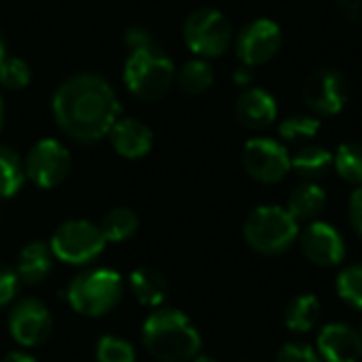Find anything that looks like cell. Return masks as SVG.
Here are the masks:
<instances>
[{"instance_id":"28","label":"cell","mask_w":362,"mask_h":362,"mask_svg":"<svg viewBox=\"0 0 362 362\" xmlns=\"http://www.w3.org/2000/svg\"><path fill=\"white\" fill-rule=\"evenodd\" d=\"M136 348L132 341L119 335H104L98 339L95 346V361L98 362H136Z\"/></svg>"},{"instance_id":"15","label":"cell","mask_w":362,"mask_h":362,"mask_svg":"<svg viewBox=\"0 0 362 362\" xmlns=\"http://www.w3.org/2000/svg\"><path fill=\"white\" fill-rule=\"evenodd\" d=\"M235 117L246 129H265L278 117V102L267 89L246 87L235 102Z\"/></svg>"},{"instance_id":"2","label":"cell","mask_w":362,"mask_h":362,"mask_svg":"<svg viewBox=\"0 0 362 362\" xmlns=\"http://www.w3.org/2000/svg\"><path fill=\"white\" fill-rule=\"evenodd\" d=\"M142 344L157 361L187 362L199 356L202 335L180 310L159 308L142 325Z\"/></svg>"},{"instance_id":"21","label":"cell","mask_w":362,"mask_h":362,"mask_svg":"<svg viewBox=\"0 0 362 362\" xmlns=\"http://www.w3.org/2000/svg\"><path fill=\"white\" fill-rule=\"evenodd\" d=\"M322 316V303L316 295L303 293L288 301L284 312V322L293 333H310L318 327Z\"/></svg>"},{"instance_id":"34","label":"cell","mask_w":362,"mask_h":362,"mask_svg":"<svg viewBox=\"0 0 362 362\" xmlns=\"http://www.w3.org/2000/svg\"><path fill=\"white\" fill-rule=\"evenodd\" d=\"M0 362H38L34 356H30L28 352H8V354H4Z\"/></svg>"},{"instance_id":"14","label":"cell","mask_w":362,"mask_h":362,"mask_svg":"<svg viewBox=\"0 0 362 362\" xmlns=\"http://www.w3.org/2000/svg\"><path fill=\"white\" fill-rule=\"evenodd\" d=\"M316 352L322 362H361V331L346 322H331L320 329L316 339Z\"/></svg>"},{"instance_id":"29","label":"cell","mask_w":362,"mask_h":362,"mask_svg":"<svg viewBox=\"0 0 362 362\" xmlns=\"http://www.w3.org/2000/svg\"><path fill=\"white\" fill-rule=\"evenodd\" d=\"M30 66L19 57H6L0 64V83L6 89H23L30 83Z\"/></svg>"},{"instance_id":"26","label":"cell","mask_w":362,"mask_h":362,"mask_svg":"<svg viewBox=\"0 0 362 362\" xmlns=\"http://www.w3.org/2000/svg\"><path fill=\"white\" fill-rule=\"evenodd\" d=\"M320 132V119L314 115H305V112H295L288 115L286 119L280 121L278 125V134L284 142H308L314 140Z\"/></svg>"},{"instance_id":"36","label":"cell","mask_w":362,"mask_h":362,"mask_svg":"<svg viewBox=\"0 0 362 362\" xmlns=\"http://www.w3.org/2000/svg\"><path fill=\"white\" fill-rule=\"evenodd\" d=\"M6 59V55H4V38H2V34H0V64Z\"/></svg>"},{"instance_id":"19","label":"cell","mask_w":362,"mask_h":362,"mask_svg":"<svg viewBox=\"0 0 362 362\" xmlns=\"http://www.w3.org/2000/svg\"><path fill=\"white\" fill-rule=\"evenodd\" d=\"M327 204H329L327 191L318 182H303L297 189H293V193L288 195L286 210L297 223L301 221L314 223L327 210Z\"/></svg>"},{"instance_id":"1","label":"cell","mask_w":362,"mask_h":362,"mask_svg":"<svg viewBox=\"0 0 362 362\" xmlns=\"http://www.w3.org/2000/svg\"><path fill=\"white\" fill-rule=\"evenodd\" d=\"M51 106L57 127L83 144H93L108 136L121 112L108 81L89 72L66 78L55 89Z\"/></svg>"},{"instance_id":"11","label":"cell","mask_w":362,"mask_h":362,"mask_svg":"<svg viewBox=\"0 0 362 362\" xmlns=\"http://www.w3.org/2000/svg\"><path fill=\"white\" fill-rule=\"evenodd\" d=\"M8 333L19 346L36 348L51 337L53 316L40 299H19L8 312Z\"/></svg>"},{"instance_id":"22","label":"cell","mask_w":362,"mask_h":362,"mask_svg":"<svg viewBox=\"0 0 362 362\" xmlns=\"http://www.w3.org/2000/svg\"><path fill=\"white\" fill-rule=\"evenodd\" d=\"M138 227H140V216L127 206H117L108 210L100 221V231L104 240L112 244L132 240L138 233Z\"/></svg>"},{"instance_id":"6","label":"cell","mask_w":362,"mask_h":362,"mask_svg":"<svg viewBox=\"0 0 362 362\" xmlns=\"http://www.w3.org/2000/svg\"><path fill=\"white\" fill-rule=\"evenodd\" d=\"M49 246L57 261L68 265H87L104 252L106 240L100 225L85 218H70L53 231Z\"/></svg>"},{"instance_id":"4","label":"cell","mask_w":362,"mask_h":362,"mask_svg":"<svg viewBox=\"0 0 362 362\" xmlns=\"http://www.w3.org/2000/svg\"><path fill=\"white\" fill-rule=\"evenodd\" d=\"M299 233V223L280 206H259L244 221L246 244L265 257H278L291 250Z\"/></svg>"},{"instance_id":"7","label":"cell","mask_w":362,"mask_h":362,"mask_svg":"<svg viewBox=\"0 0 362 362\" xmlns=\"http://www.w3.org/2000/svg\"><path fill=\"white\" fill-rule=\"evenodd\" d=\"M182 36L187 47L202 59L221 57L229 51L233 42V28L229 19L216 8L193 11L182 25Z\"/></svg>"},{"instance_id":"3","label":"cell","mask_w":362,"mask_h":362,"mask_svg":"<svg viewBox=\"0 0 362 362\" xmlns=\"http://www.w3.org/2000/svg\"><path fill=\"white\" fill-rule=\"evenodd\" d=\"M123 81L136 98L157 102L172 89L176 70L172 59L161 49L146 45L132 49L123 68Z\"/></svg>"},{"instance_id":"16","label":"cell","mask_w":362,"mask_h":362,"mask_svg":"<svg viewBox=\"0 0 362 362\" xmlns=\"http://www.w3.org/2000/svg\"><path fill=\"white\" fill-rule=\"evenodd\" d=\"M112 148L125 159H140L153 148V132L138 119H117L108 132Z\"/></svg>"},{"instance_id":"37","label":"cell","mask_w":362,"mask_h":362,"mask_svg":"<svg viewBox=\"0 0 362 362\" xmlns=\"http://www.w3.org/2000/svg\"><path fill=\"white\" fill-rule=\"evenodd\" d=\"M2 125H4V102L0 98V129H2Z\"/></svg>"},{"instance_id":"38","label":"cell","mask_w":362,"mask_h":362,"mask_svg":"<svg viewBox=\"0 0 362 362\" xmlns=\"http://www.w3.org/2000/svg\"><path fill=\"white\" fill-rule=\"evenodd\" d=\"M361 337H362V329H361Z\"/></svg>"},{"instance_id":"10","label":"cell","mask_w":362,"mask_h":362,"mask_svg":"<svg viewBox=\"0 0 362 362\" xmlns=\"http://www.w3.org/2000/svg\"><path fill=\"white\" fill-rule=\"evenodd\" d=\"M350 98L348 78L335 68H320L303 83V100L318 117L339 115Z\"/></svg>"},{"instance_id":"24","label":"cell","mask_w":362,"mask_h":362,"mask_svg":"<svg viewBox=\"0 0 362 362\" xmlns=\"http://www.w3.org/2000/svg\"><path fill=\"white\" fill-rule=\"evenodd\" d=\"M25 180V168L21 157L11 148L0 144V199L13 197Z\"/></svg>"},{"instance_id":"33","label":"cell","mask_w":362,"mask_h":362,"mask_svg":"<svg viewBox=\"0 0 362 362\" xmlns=\"http://www.w3.org/2000/svg\"><path fill=\"white\" fill-rule=\"evenodd\" d=\"M233 81L238 83V85H242V87H248L250 83H252V68L250 66H238L235 68V72H233Z\"/></svg>"},{"instance_id":"30","label":"cell","mask_w":362,"mask_h":362,"mask_svg":"<svg viewBox=\"0 0 362 362\" xmlns=\"http://www.w3.org/2000/svg\"><path fill=\"white\" fill-rule=\"evenodd\" d=\"M276 362H322L318 352L308 346V344H299V341H293V344H286L280 352H278V358Z\"/></svg>"},{"instance_id":"12","label":"cell","mask_w":362,"mask_h":362,"mask_svg":"<svg viewBox=\"0 0 362 362\" xmlns=\"http://www.w3.org/2000/svg\"><path fill=\"white\" fill-rule=\"evenodd\" d=\"M282 47V30L274 19L259 17L248 21L235 38V53L244 66H261L272 62Z\"/></svg>"},{"instance_id":"9","label":"cell","mask_w":362,"mask_h":362,"mask_svg":"<svg viewBox=\"0 0 362 362\" xmlns=\"http://www.w3.org/2000/svg\"><path fill=\"white\" fill-rule=\"evenodd\" d=\"M242 163L252 180L276 185L291 172V153L274 138H252L244 144Z\"/></svg>"},{"instance_id":"13","label":"cell","mask_w":362,"mask_h":362,"mask_svg":"<svg viewBox=\"0 0 362 362\" xmlns=\"http://www.w3.org/2000/svg\"><path fill=\"white\" fill-rule=\"evenodd\" d=\"M299 246L303 257L316 267H337L346 259L344 235L329 223L314 221L299 233Z\"/></svg>"},{"instance_id":"17","label":"cell","mask_w":362,"mask_h":362,"mask_svg":"<svg viewBox=\"0 0 362 362\" xmlns=\"http://www.w3.org/2000/svg\"><path fill=\"white\" fill-rule=\"evenodd\" d=\"M53 259L55 257L47 242H42V240L28 242L17 255L15 274H17L19 282L30 284V286L45 282L49 278V274L53 272Z\"/></svg>"},{"instance_id":"5","label":"cell","mask_w":362,"mask_h":362,"mask_svg":"<svg viewBox=\"0 0 362 362\" xmlns=\"http://www.w3.org/2000/svg\"><path fill=\"white\" fill-rule=\"evenodd\" d=\"M70 308L87 318H100L112 312L123 297V278L115 269L98 267L78 274L68 284Z\"/></svg>"},{"instance_id":"18","label":"cell","mask_w":362,"mask_h":362,"mask_svg":"<svg viewBox=\"0 0 362 362\" xmlns=\"http://www.w3.org/2000/svg\"><path fill=\"white\" fill-rule=\"evenodd\" d=\"M129 291L134 295V299L144 305V308H159L168 293H170V282L163 276V272H159L157 267H138L132 272L129 276Z\"/></svg>"},{"instance_id":"23","label":"cell","mask_w":362,"mask_h":362,"mask_svg":"<svg viewBox=\"0 0 362 362\" xmlns=\"http://www.w3.org/2000/svg\"><path fill=\"white\" fill-rule=\"evenodd\" d=\"M214 83V70L206 59H191L176 72V85L187 95H202Z\"/></svg>"},{"instance_id":"8","label":"cell","mask_w":362,"mask_h":362,"mask_svg":"<svg viewBox=\"0 0 362 362\" xmlns=\"http://www.w3.org/2000/svg\"><path fill=\"white\" fill-rule=\"evenodd\" d=\"M70 165H72L70 151L59 140L53 138L38 140L23 159L25 178H30L40 189L59 187L68 178Z\"/></svg>"},{"instance_id":"25","label":"cell","mask_w":362,"mask_h":362,"mask_svg":"<svg viewBox=\"0 0 362 362\" xmlns=\"http://www.w3.org/2000/svg\"><path fill=\"white\" fill-rule=\"evenodd\" d=\"M333 170L341 180L362 187V144L344 142L333 155Z\"/></svg>"},{"instance_id":"20","label":"cell","mask_w":362,"mask_h":362,"mask_svg":"<svg viewBox=\"0 0 362 362\" xmlns=\"http://www.w3.org/2000/svg\"><path fill=\"white\" fill-rule=\"evenodd\" d=\"M291 170L305 182H316L333 170V153L318 144H305L291 155Z\"/></svg>"},{"instance_id":"31","label":"cell","mask_w":362,"mask_h":362,"mask_svg":"<svg viewBox=\"0 0 362 362\" xmlns=\"http://www.w3.org/2000/svg\"><path fill=\"white\" fill-rule=\"evenodd\" d=\"M19 278L13 269H8L6 265H0V308H6L8 303L15 301L17 293H19Z\"/></svg>"},{"instance_id":"35","label":"cell","mask_w":362,"mask_h":362,"mask_svg":"<svg viewBox=\"0 0 362 362\" xmlns=\"http://www.w3.org/2000/svg\"><path fill=\"white\" fill-rule=\"evenodd\" d=\"M193 362H218L216 358H212V356H195Z\"/></svg>"},{"instance_id":"32","label":"cell","mask_w":362,"mask_h":362,"mask_svg":"<svg viewBox=\"0 0 362 362\" xmlns=\"http://www.w3.org/2000/svg\"><path fill=\"white\" fill-rule=\"evenodd\" d=\"M348 216H350V225L352 229L358 233V238H362V187H358L348 204Z\"/></svg>"},{"instance_id":"27","label":"cell","mask_w":362,"mask_h":362,"mask_svg":"<svg viewBox=\"0 0 362 362\" xmlns=\"http://www.w3.org/2000/svg\"><path fill=\"white\" fill-rule=\"evenodd\" d=\"M335 288H337L339 299L346 305L362 312V263L348 265L346 269H341V274L337 276Z\"/></svg>"}]
</instances>
